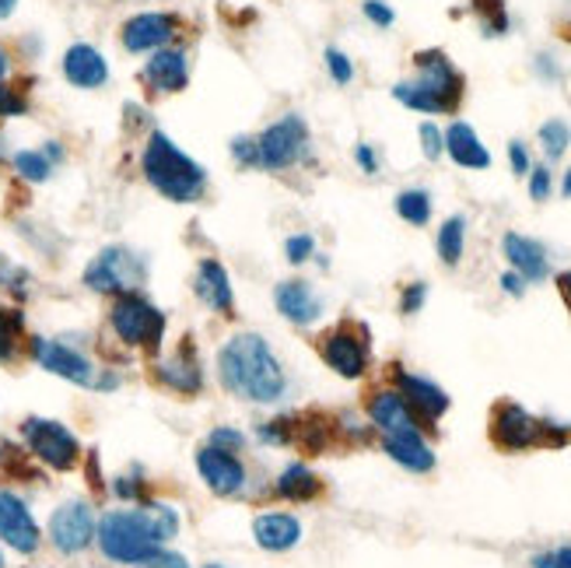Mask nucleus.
I'll use <instances>...</instances> for the list:
<instances>
[{
	"label": "nucleus",
	"mask_w": 571,
	"mask_h": 568,
	"mask_svg": "<svg viewBox=\"0 0 571 568\" xmlns=\"http://www.w3.org/2000/svg\"><path fill=\"white\" fill-rule=\"evenodd\" d=\"M501 249H505V257H509V263L516 267V274L522 281H544L547 277V271H550V267H547V249L536 239H530V235L509 232V235H505Z\"/></svg>",
	"instance_id": "18"
},
{
	"label": "nucleus",
	"mask_w": 571,
	"mask_h": 568,
	"mask_svg": "<svg viewBox=\"0 0 571 568\" xmlns=\"http://www.w3.org/2000/svg\"><path fill=\"white\" fill-rule=\"evenodd\" d=\"M145 277H148L145 257H137V252L126 246L102 249L85 271V284L102 295H134V288L145 284Z\"/></svg>",
	"instance_id": "5"
},
{
	"label": "nucleus",
	"mask_w": 571,
	"mask_h": 568,
	"mask_svg": "<svg viewBox=\"0 0 571 568\" xmlns=\"http://www.w3.org/2000/svg\"><path fill=\"white\" fill-rule=\"evenodd\" d=\"M109 323H113L116 337L131 347H148V351H158L165 334V312L154 309L148 298L140 295H123L120 302L109 312Z\"/></svg>",
	"instance_id": "6"
},
{
	"label": "nucleus",
	"mask_w": 571,
	"mask_h": 568,
	"mask_svg": "<svg viewBox=\"0 0 571 568\" xmlns=\"http://www.w3.org/2000/svg\"><path fill=\"white\" fill-rule=\"evenodd\" d=\"M203 568H225V565H203Z\"/></svg>",
	"instance_id": "53"
},
{
	"label": "nucleus",
	"mask_w": 571,
	"mask_h": 568,
	"mask_svg": "<svg viewBox=\"0 0 571 568\" xmlns=\"http://www.w3.org/2000/svg\"><path fill=\"white\" fill-rule=\"evenodd\" d=\"M197 295L203 306H211L214 312H225L232 316L235 309V295H232V281L225 274V267H221L218 260H200L197 267Z\"/></svg>",
	"instance_id": "20"
},
{
	"label": "nucleus",
	"mask_w": 571,
	"mask_h": 568,
	"mask_svg": "<svg viewBox=\"0 0 571 568\" xmlns=\"http://www.w3.org/2000/svg\"><path fill=\"white\" fill-rule=\"evenodd\" d=\"M369 415L375 421V429L383 435H404V432H418V421L414 415H410L407 400L400 397V393H378V397L372 400Z\"/></svg>",
	"instance_id": "24"
},
{
	"label": "nucleus",
	"mask_w": 571,
	"mask_h": 568,
	"mask_svg": "<svg viewBox=\"0 0 571 568\" xmlns=\"http://www.w3.org/2000/svg\"><path fill=\"white\" fill-rule=\"evenodd\" d=\"M326 67L333 74V82L337 85H347L355 77V67H351V60H347L340 50H326Z\"/></svg>",
	"instance_id": "36"
},
{
	"label": "nucleus",
	"mask_w": 571,
	"mask_h": 568,
	"mask_svg": "<svg viewBox=\"0 0 571 568\" xmlns=\"http://www.w3.org/2000/svg\"><path fill=\"white\" fill-rule=\"evenodd\" d=\"M541 145H544L547 158H561L571 145V126L564 120H547L541 126Z\"/></svg>",
	"instance_id": "31"
},
{
	"label": "nucleus",
	"mask_w": 571,
	"mask_h": 568,
	"mask_svg": "<svg viewBox=\"0 0 571 568\" xmlns=\"http://www.w3.org/2000/svg\"><path fill=\"white\" fill-rule=\"evenodd\" d=\"M386 453L396 464L414 470V473H427L435 467V453L432 446L421 439V432H404V435H386Z\"/></svg>",
	"instance_id": "25"
},
{
	"label": "nucleus",
	"mask_w": 571,
	"mask_h": 568,
	"mask_svg": "<svg viewBox=\"0 0 571 568\" xmlns=\"http://www.w3.org/2000/svg\"><path fill=\"white\" fill-rule=\"evenodd\" d=\"M218 372L228 393L252 404H274L284 397V386H288L281 361L260 334L232 337L218 355Z\"/></svg>",
	"instance_id": "1"
},
{
	"label": "nucleus",
	"mask_w": 571,
	"mask_h": 568,
	"mask_svg": "<svg viewBox=\"0 0 571 568\" xmlns=\"http://www.w3.org/2000/svg\"><path fill=\"white\" fill-rule=\"evenodd\" d=\"M145 176L162 197L176 203H194L208 189V172L194 162L186 151H179L165 134H151L145 148Z\"/></svg>",
	"instance_id": "3"
},
{
	"label": "nucleus",
	"mask_w": 571,
	"mask_h": 568,
	"mask_svg": "<svg viewBox=\"0 0 571 568\" xmlns=\"http://www.w3.org/2000/svg\"><path fill=\"white\" fill-rule=\"evenodd\" d=\"M4 74H8V57H4V50H0V82H4Z\"/></svg>",
	"instance_id": "51"
},
{
	"label": "nucleus",
	"mask_w": 571,
	"mask_h": 568,
	"mask_svg": "<svg viewBox=\"0 0 571 568\" xmlns=\"http://www.w3.org/2000/svg\"><path fill=\"white\" fill-rule=\"evenodd\" d=\"M550 189H554V183H550V169H530V197L533 200H547L550 197Z\"/></svg>",
	"instance_id": "39"
},
{
	"label": "nucleus",
	"mask_w": 571,
	"mask_h": 568,
	"mask_svg": "<svg viewBox=\"0 0 571 568\" xmlns=\"http://www.w3.org/2000/svg\"><path fill=\"white\" fill-rule=\"evenodd\" d=\"M232 155L239 158L243 165H260V148H257V140H252V137H235L232 140Z\"/></svg>",
	"instance_id": "40"
},
{
	"label": "nucleus",
	"mask_w": 571,
	"mask_h": 568,
	"mask_svg": "<svg viewBox=\"0 0 571 568\" xmlns=\"http://www.w3.org/2000/svg\"><path fill=\"white\" fill-rule=\"evenodd\" d=\"M211 446L235 453V449H243V446H246V435H243V432H235V429H214V432H211Z\"/></svg>",
	"instance_id": "41"
},
{
	"label": "nucleus",
	"mask_w": 571,
	"mask_h": 568,
	"mask_svg": "<svg viewBox=\"0 0 571 568\" xmlns=\"http://www.w3.org/2000/svg\"><path fill=\"white\" fill-rule=\"evenodd\" d=\"M252 536L263 551H288L301 541V523L288 513H263L252 523Z\"/></svg>",
	"instance_id": "21"
},
{
	"label": "nucleus",
	"mask_w": 571,
	"mask_h": 568,
	"mask_svg": "<svg viewBox=\"0 0 571 568\" xmlns=\"http://www.w3.org/2000/svg\"><path fill=\"white\" fill-rule=\"evenodd\" d=\"M533 565H536V568H571V547L550 551V555H536Z\"/></svg>",
	"instance_id": "44"
},
{
	"label": "nucleus",
	"mask_w": 571,
	"mask_h": 568,
	"mask_svg": "<svg viewBox=\"0 0 571 568\" xmlns=\"http://www.w3.org/2000/svg\"><path fill=\"white\" fill-rule=\"evenodd\" d=\"M277 492H281V498H288V502H309V498H315L323 492V481L315 478L309 467L291 464L277 478Z\"/></svg>",
	"instance_id": "27"
},
{
	"label": "nucleus",
	"mask_w": 571,
	"mask_h": 568,
	"mask_svg": "<svg viewBox=\"0 0 571 568\" xmlns=\"http://www.w3.org/2000/svg\"><path fill=\"white\" fill-rule=\"evenodd\" d=\"M364 18H369L372 25H378V28H389L393 25V18H396V14H393V8L389 4H383V0H364Z\"/></svg>",
	"instance_id": "38"
},
{
	"label": "nucleus",
	"mask_w": 571,
	"mask_h": 568,
	"mask_svg": "<svg viewBox=\"0 0 571 568\" xmlns=\"http://www.w3.org/2000/svg\"><path fill=\"white\" fill-rule=\"evenodd\" d=\"M463 246H467V221L452 214L446 225L438 229V257L446 260L449 267L459 263V257H463Z\"/></svg>",
	"instance_id": "28"
},
{
	"label": "nucleus",
	"mask_w": 571,
	"mask_h": 568,
	"mask_svg": "<svg viewBox=\"0 0 571 568\" xmlns=\"http://www.w3.org/2000/svg\"><path fill=\"white\" fill-rule=\"evenodd\" d=\"M197 470L200 478L208 481V487L214 495H235L246 487V467L235 460V453L208 446L197 453Z\"/></svg>",
	"instance_id": "14"
},
{
	"label": "nucleus",
	"mask_w": 571,
	"mask_h": 568,
	"mask_svg": "<svg viewBox=\"0 0 571 568\" xmlns=\"http://www.w3.org/2000/svg\"><path fill=\"white\" fill-rule=\"evenodd\" d=\"M323 358L337 375L358 379L369 366V344L358 337L355 326H337L323 337Z\"/></svg>",
	"instance_id": "11"
},
{
	"label": "nucleus",
	"mask_w": 571,
	"mask_h": 568,
	"mask_svg": "<svg viewBox=\"0 0 571 568\" xmlns=\"http://www.w3.org/2000/svg\"><path fill=\"white\" fill-rule=\"evenodd\" d=\"M32 355H36V361L46 372H53L60 379H71V383H77V386H91L95 383L88 358L77 355L74 347H67V344L36 337V341H32Z\"/></svg>",
	"instance_id": "13"
},
{
	"label": "nucleus",
	"mask_w": 571,
	"mask_h": 568,
	"mask_svg": "<svg viewBox=\"0 0 571 568\" xmlns=\"http://www.w3.org/2000/svg\"><path fill=\"white\" fill-rule=\"evenodd\" d=\"M446 151H449L452 162L463 165V169H487L491 165V151L481 145L477 131L463 120H456L446 131Z\"/></svg>",
	"instance_id": "22"
},
{
	"label": "nucleus",
	"mask_w": 571,
	"mask_h": 568,
	"mask_svg": "<svg viewBox=\"0 0 571 568\" xmlns=\"http://www.w3.org/2000/svg\"><path fill=\"white\" fill-rule=\"evenodd\" d=\"M0 541L22 555L39 547V523L32 519L28 505L11 492H0Z\"/></svg>",
	"instance_id": "12"
},
{
	"label": "nucleus",
	"mask_w": 571,
	"mask_h": 568,
	"mask_svg": "<svg viewBox=\"0 0 571 568\" xmlns=\"http://www.w3.org/2000/svg\"><path fill=\"white\" fill-rule=\"evenodd\" d=\"M561 194H564V197H571V169L564 172V183H561Z\"/></svg>",
	"instance_id": "50"
},
{
	"label": "nucleus",
	"mask_w": 571,
	"mask_h": 568,
	"mask_svg": "<svg viewBox=\"0 0 571 568\" xmlns=\"http://www.w3.org/2000/svg\"><path fill=\"white\" fill-rule=\"evenodd\" d=\"M18 337H22V312L0 309V361H11L14 358Z\"/></svg>",
	"instance_id": "30"
},
{
	"label": "nucleus",
	"mask_w": 571,
	"mask_h": 568,
	"mask_svg": "<svg viewBox=\"0 0 571 568\" xmlns=\"http://www.w3.org/2000/svg\"><path fill=\"white\" fill-rule=\"evenodd\" d=\"M63 77H67L74 88H99L109 77V63L95 46L77 42L63 53Z\"/></svg>",
	"instance_id": "17"
},
{
	"label": "nucleus",
	"mask_w": 571,
	"mask_h": 568,
	"mask_svg": "<svg viewBox=\"0 0 571 568\" xmlns=\"http://www.w3.org/2000/svg\"><path fill=\"white\" fill-rule=\"evenodd\" d=\"M561 284H564V288H568V295H571V274H564V277H561Z\"/></svg>",
	"instance_id": "52"
},
{
	"label": "nucleus",
	"mask_w": 571,
	"mask_h": 568,
	"mask_svg": "<svg viewBox=\"0 0 571 568\" xmlns=\"http://www.w3.org/2000/svg\"><path fill=\"white\" fill-rule=\"evenodd\" d=\"M158 379H162L165 386L179 390V393H197L203 386V375H200V366L194 351H186V344L179 347L176 358H169L165 366H158Z\"/></svg>",
	"instance_id": "26"
},
{
	"label": "nucleus",
	"mask_w": 571,
	"mask_h": 568,
	"mask_svg": "<svg viewBox=\"0 0 571 568\" xmlns=\"http://www.w3.org/2000/svg\"><path fill=\"white\" fill-rule=\"evenodd\" d=\"M176 530H179L176 509L145 502V509L109 513L99 523V544H102L105 558L145 568V561L169 541V536H176Z\"/></svg>",
	"instance_id": "2"
},
{
	"label": "nucleus",
	"mask_w": 571,
	"mask_h": 568,
	"mask_svg": "<svg viewBox=\"0 0 571 568\" xmlns=\"http://www.w3.org/2000/svg\"><path fill=\"white\" fill-rule=\"evenodd\" d=\"M396 214L410 225H427V218H432V197H427V189H404L400 197H396Z\"/></svg>",
	"instance_id": "29"
},
{
	"label": "nucleus",
	"mask_w": 571,
	"mask_h": 568,
	"mask_svg": "<svg viewBox=\"0 0 571 568\" xmlns=\"http://www.w3.org/2000/svg\"><path fill=\"white\" fill-rule=\"evenodd\" d=\"M145 568H189L183 555H176V551H165V547H158L154 555L145 561Z\"/></svg>",
	"instance_id": "43"
},
{
	"label": "nucleus",
	"mask_w": 571,
	"mask_h": 568,
	"mask_svg": "<svg viewBox=\"0 0 571 568\" xmlns=\"http://www.w3.org/2000/svg\"><path fill=\"white\" fill-rule=\"evenodd\" d=\"M0 565H4V558H0Z\"/></svg>",
	"instance_id": "54"
},
{
	"label": "nucleus",
	"mask_w": 571,
	"mask_h": 568,
	"mask_svg": "<svg viewBox=\"0 0 571 568\" xmlns=\"http://www.w3.org/2000/svg\"><path fill=\"white\" fill-rule=\"evenodd\" d=\"M14 8H18V0H0V18H8Z\"/></svg>",
	"instance_id": "49"
},
{
	"label": "nucleus",
	"mask_w": 571,
	"mask_h": 568,
	"mask_svg": "<svg viewBox=\"0 0 571 568\" xmlns=\"http://www.w3.org/2000/svg\"><path fill=\"white\" fill-rule=\"evenodd\" d=\"M274 298L284 320H291L298 326H309L323 316V298L312 292L309 281H281Z\"/></svg>",
	"instance_id": "16"
},
{
	"label": "nucleus",
	"mask_w": 571,
	"mask_h": 568,
	"mask_svg": "<svg viewBox=\"0 0 571 568\" xmlns=\"http://www.w3.org/2000/svg\"><path fill=\"white\" fill-rule=\"evenodd\" d=\"M477 8L484 14V28L487 36H501V32H509V14H505V4L501 0H477Z\"/></svg>",
	"instance_id": "33"
},
{
	"label": "nucleus",
	"mask_w": 571,
	"mask_h": 568,
	"mask_svg": "<svg viewBox=\"0 0 571 568\" xmlns=\"http://www.w3.org/2000/svg\"><path fill=\"white\" fill-rule=\"evenodd\" d=\"M50 536L57 551L63 555H77V551H85L91 541H95V516L85 502H67L60 505L50 519Z\"/></svg>",
	"instance_id": "10"
},
{
	"label": "nucleus",
	"mask_w": 571,
	"mask_h": 568,
	"mask_svg": "<svg viewBox=\"0 0 571 568\" xmlns=\"http://www.w3.org/2000/svg\"><path fill=\"white\" fill-rule=\"evenodd\" d=\"M116 495L120 498H131V502H145V487H140L137 478H120L116 481Z\"/></svg>",
	"instance_id": "46"
},
{
	"label": "nucleus",
	"mask_w": 571,
	"mask_h": 568,
	"mask_svg": "<svg viewBox=\"0 0 571 568\" xmlns=\"http://www.w3.org/2000/svg\"><path fill=\"white\" fill-rule=\"evenodd\" d=\"M309 145V131H306V120L298 113H288L284 120H277L274 126L257 137V148H260V169H288L295 165L301 155H306Z\"/></svg>",
	"instance_id": "9"
},
{
	"label": "nucleus",
	"mask_w": 571,
	"mask_h": 568,
	"mask_svg": "<svg viewBox=\"0 0 571 568\" xmlns=\"http://www.w3.org/2000/svg\"><path fill=\"white\" fill-rule=\"evenodd\" d=\"M396 383H400V397L407 400V407L421 410L424 418H442L449 410V393L435 386L432 379L410 375V372H396Z\"/></svg>",
	"instance_id": "19"
},
{
	"label": "nucleus",
	"mask_w": 571,
	"mask_h": 568,
	"mask_svg": "<svg viewBox=\"0 0 571 568\" xmlns=\"http://www.w3.org/2000/svg\"><path fill=\"white\" fill-rule=\"evenodd\" d=\"M25 109H28V102H25V95L18 88L0 85V116H22Z\"/></svg>",
	"instance_id": "34"
},
{
	"label": "nucleus",
	"mask_w": 571,
	"mask_h": 568,
	"mask_svg": "<svg viewBox=\"0 0 571 568\" xmlns=\"http://www.w3.org/2000/svg\"><path fill=\"white\" fill-rule=\"evenodd\" d=\"M312 249H315L312 235H291V239L284 243V257H288L291 263H306L312 257Z\"/></svg>",
	"instance_id": "37"
},
{
	"label": "nucleus",
	"mask_w": 571,
	"mask_h": 568,
	"mask_svg": "<svg viewBox=\"0 0 571 568\" xmlns=\"http://www.w3.org/2000/svg\"><path fill=\"white\" fill-rule=\"evenodd\" d=\"M25 442H28V449L53 470H74L77 456H82V446H77L74 432L67 429V424L50 421V418H28L25 421Z\"/></svg>",
	"instance_id": "8"
},
{
	"label": "nucleus",
	"mask_w": 571,
	"mask_h": 568,
	"mask_svg": "<svg viewBox=\"0 0 571 568\" xmlns=\"http://www.w3.org/2000/svg\"><path fill=\"white\" fill-rule=\"evenodd\" d=\"M509 158H512V172H516V176H526V172H530V151L522 148V140H512V145H509Z\"/></svg>",
	"instance_id": "45"
},
{
	"label": "nucleus",
	"mask_w": 571,
	"mask_h": 568,
	"mask_svg": "<svg viewBox=\"0 0 571 568\" xmlns=\"http://www.w3.org/2000/svg\"><path fill=\"white\" fill-rule=\"evenodd\" d=\"M501 288L505 292H509V295H522V292H526V284H522V277L519 274H501Z\"/></svg>",
	"instance_id": "48"
},
{
	"label": "nucleus",
	"mask_w": 571,
	"mask_h": 568,
	"mask_svg": "<svg viewBox=\"0 0 571 568\" xmlns=\"http://www.w3.org/2000/svg\"><path fill=\"white\" fill-rule=\"evenodd\" d=\"M14 169L22 172L25 180L32 183H42V180H50V158H46L42 151H18L14 155Z\"/></svg>",
	"instance_id": "32"
},
{
	"label": "nucleus",
	"mask_w": 571,
	"mask_h": 568,
	"mask_svg": "<svg viewBox=\"0 0 571 568\" xmlns=\"http://www.w3.org/2000/svg\"><path fill=\"white\" fill-rule=\"evenodd\" d=\"M424 298H427V284H421V281H414V284H407V292H404V302H400V309L410 316V312H418L421 306H424Z\"/></svg>",
	"instance_id": "42"
},
{
	"label": "nucleus",
	"mask_w": 571,
	"mask_h": 568,
	"mask_svg": "<svg viewBox=\"0 0 571 568\" xmlns=\"http://www.w3.org/2000/svg\"><path fill=\"white\" fill-rule=\"evenodd\" d=\"M421 77L418 82H400L393 88V95L400 99L407 109H418V113H452L463 99V77L456 74L449 57L442 50H424L414 57Z\"/></svg>",
	"instance_id": "4"
},
{
	"label": "nucleus",
	"mask_w": 571,
	"mask_h": 568,
	"mask_svg": "<svg viewBox=\"0 0 571 568\" xmlns=\"http://www.w3.org/2000/svg\"><path fill=\"white\" fill-rule=\"evenodd\" d=\"M176 36V18L172 14H134L131 22L123 25V46L131 53H148V50H162V46Z\"/></svg>",
	"instance_id": "15"
},
{
	"label": "nucleus",
	"mask_w": 571,
	"mask_h": 568,
	"mask_svg": "<svg viewBox=\"0 0 571 568\" xmlns=\"http://www.w3.org/2000/svg\"><path fill=\"white\" fill-rule=\"evenodd\" d=\"M421 148L435 162V158L446 151V134H442L435 123H421Z\"/></svg>",
	"instance_id": "35"
},
{
	"label": "nucleus",
	"mask_w": 571,
	"mask_h": 568,
	"mask_svg": "<svg viewBox=\"0 0 571 568\" xmlns=\"http://www.w3.org/2000/svg\"><path fill=\"white\" fill-rule=\"evenodd\" d=\"M355 158H358V165H361L364 172H375V169H378V165H375V155H372L369 145H358V148H355Z\"/></svg>",
	"instance_id": "47"
},
{
	"label": "nucleus",
	"mask_w": 571,
	"mask_h": 568,
	"mask_svg": "<svg viewBox=\"0 0 571 568\" xmlns=\"http://www.w3.org/2000/svg\"><path fill=\"white\" fill-rule=\"evenodd\" d=\"M145 82L154 91H183L186 82H189L186 57L179 50H154V57L148 60V67H145Z\"/></svg>",
	"instance_id": "23"
},
{
	"label": "nucleus",
	"mask_w": 571,
	"mask_h": 568,
	"mask_svg": "<svg viewBox=\"0 0 571 568\" xmlns=\"http://www.w3.org/2000/svg\"><path fill=\"white\" fill-rule=\"evenodd\" d=\"M491 435L501 449H533V446H554V442H564V432L558 435L554 424L536 421L530 410H522L519 404H501L495 410V421H491Z\"/></svg>",
	"instance_id": "7"
}]
</instances>
